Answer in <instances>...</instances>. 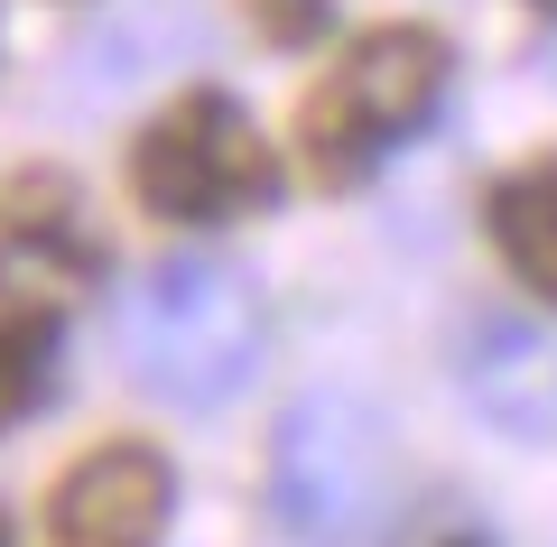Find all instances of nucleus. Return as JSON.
I'll return each mask as SVG.
<instances>
[{
	"label": "nucleus",
	"mask_w": 557,
	"mask_h": 547,
	"mask_svg": "<svg viewBox=\"0 0 557 547\" xmlns=\"http://www.w3.org/2000/svg\"><path fill=\"white\" fill-rule=\"evenodd\" d=\"M47 547H168L177 529V464L149 436H102L47 483Z\"/></svg>",
	"instance_id": "39448f33"
},
{
	"label": "nucleus",
	"mask_w": 557,
	"mask_h": 547,
	"mask_svg": "<svg viewBox=\"0 0 557 547\" xmlns=\"http://www.w3.org/2000/svg\"><path fill=\"white\" fill-rule=\"evenodd\" d=\"M0 547H10V510H0Z\"/></svg>",
	"instance_id": "ddd939ff"
},
{
	"label": "nucleus",
	"mask_w": 557,
	"mask_h": 547,
	"mask_svg": "<svg viewBox=\"0 0 557 547\" xmlns=\"http://www.w3.org/2000/svg\"><path fill=\"white\" fill-rule=\"evenodd\" d=\"M0 278L57 297V307L112 288V241L94 233V204L65 167H20L0 186Z\"/></svg>",
	"instance_id": "423d86ee"
},
{
	"label": "nucleus",
	"mask_w": 557,
	"mask_h": 547,
	"mask_svg": "<svg viewBox=\"0 0 557 547\" xmlns=\"http://www.w3.org/2000/svg\"><path fill=\"white\" fill-rule=\"evenodd\" d=\"M399 547H502V538H493V520H474L465 501H428V510H409Z\"/></svg>",
	"instance_id": "9b49d317"
},
{
	"label": "nucleus",
	"mask_w": 557,
	"mask_h": 547,
	"mask_svg": "<svg viewBox=\"0 0 557 547\" xmlns=\"http://www.w3.org/2000/svg\"><path fill=\"white\" fill-rule=\"evenodd\" d=\"M242 20H251L260 47H278V57H307V47L335 38V0H242Z\"/></svg>",
	"instance_id": "9d476101"
},
{
	"label": "nucleus",
	"mask_w": 557,
	"mask_h": 547,
	"mask_svg": "<svg viewBox=\"0 0 557 547\" xmlns=\"http://www.w3.org/2000/svg\"><path fill=\"white\" fill-rule=\"evenodd\" d=\"M446 94H456V38L428 20H381V28H354L335 57L317 65V84L298 94V149L307 186L325 196H362L399 149L437 130Z\"/></svg>",
	"instance_id": "f03ea898"
},
{
	"label": "nucleus",
	"mask_w": 557,
	"mask_h": 547,
	"mask_svg": "<svg viewBox=\"0 0 557 547\" xmlns=\"http://www.w3.org/2000/svg\"><path fill=\"white\" fill-rule=\"evenodd\" d=\"M483 241H493L502 278L539 315H557V149H530L483 186Z\"/></svg>",
	"instance_id": "0eeeda50"
},
{
	"label": "nucleus",
	"mask_w": 557,
	"mask_h": 547,
	"mask_svg": "<svg viewBox=\"0 0 557 547\" xmlns=\"http://www.w3.org/2000/svg\"><path fill=\"white\" fill-rule=\"evenodd\" d=\"M530 10H539V20H557V0H530Z\"/></svg>",
	"instance_id": "f8f14e48"
},
{
	"label": "nucleus",
	"mask_w": 557,
	"mask_h": 547,
	"mask_svg": "<svg viewBox=\"0 0 557 547\" xmlns=\"http://www.w3.org/2000/svg\"><path fill=\"white\" fill-rule=\"evenodd\" d=\"M102 325H112L121 372L168 409H223L270 344V307L251 270L223 251H168L131 270L121 288H102Z\"/></svg>",
	"instance_id": "f257e3e1"
},
{
	"label": "nucleus",
	"mask_w": 557,
	"mask_h": 547,
	"mask_svg": "<svg viewBox=\"0 0 557 547\" xmlns=\"http://www.w3.org/2000/svg\"><path fill=\"white\" fill-rule=\"evenodd\" d=\"M465 390H474V409L493 418V427L530 436V446L557 436V352L539 344V334L483 325L474 344H465Z\"/></svg>",
	"instance_id": "6e6552de"
},
{
	"label": "nucleus",
	"mask_w": 557,
	"mask_h": 547,
	"mask_svg": "<svg viewBox=\"0 0 557 547\" xmlns=\"http://www.w3.org/2000/svg\"><path fill=\"white\" fill-rule=\"evenodd\" d=\"M131 204L168 233H223L278 204V149L260 139L251 102L223 84H186L131 130Z\"/></svg>",
	"instance_id": "20e7f679"
},
{
	"label": "nucleus",
	"mask_w": 557,
	"mask_h": 547,
	"mask_svg": "<svg viewBox=\"0 0 557 547\" xmlns=\"http://www.w3.org/2000/svg\"><path fill=\"white\" fill-rule=\"evenodd\" d=\"M65 315H75V307H57V297L0 278V427H20V418H38L47 399H57Z\"/></svg>",
	"instance_id": "1a4fd4ad"
},
{
	"label": "nucleus",
	"mask_w": 557,
	"mask_h": 547,
	"mask_svg": "<svg viewBox=\"0 0 557 547\" xmlns=\"http://www.w3.org/2000/svg\"><path fill=\"white\" fill-rule=\"evenodd\" d=\"M260 510L288 547H362L391 520V427L354 390H298L260 436Z\"/></svg>",
	"instance_id": "7ed1b4c3"
}]
</instances>
